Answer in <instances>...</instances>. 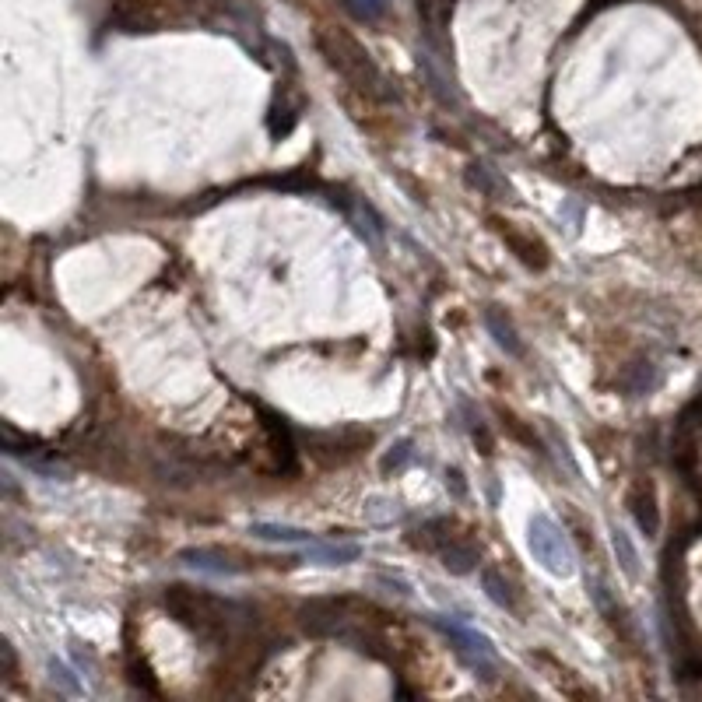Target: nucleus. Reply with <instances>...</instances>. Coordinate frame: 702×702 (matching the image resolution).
<instances>
[{
	"label": "nucleus",
	"mask_w": 702,
	"mask_h": 702,
	"mask_svg": "<svg viewBox=\"0 0 702 702\" xmlns=\"http://www.w3.org/2000/svg\"><path fill=\"white\" fill-rule=\"evenodd\" d=\"M527 545H531V555L541 562V569L559 580H569L576 573V555L573 545H569L566 531L552 520L548 513H534L531 527H527Z\"/></svg>",
	"instance_id": "obj_1"
},
{
	"label": "nucleus",
	"mask_w": 702,
	"mask_h": 702,
	"mask_svg": "<svg viewBox=\"0 0 702 702\" xmlns=\"http://www.w3.org/2000/svg\"><path fill=\"white\" fill-rule=\"evenodd\" d=\"M429 625L439 632V636L450 639L457 657L464 660L474 674H481L485 681L495 678V671H499V657H495V646L485 632L471 629V625H464V622H453V618H443V615H432Z\"/></svg>",
	"instance_id": "obj_2"
},
{
	"label": "nucleus",
	"mask_w": 702,
	"mask_h": 702,
	"mask_svg": "<svg viewBox=\"0 0 702 702\" xmlns=\"http://www.w3.org/2000/svg\"><path fill=\"white\" fill-rule=\"evenodd\" d=\"M629 513L636 520V527L646 538H657L660 531V506H657V488L653 481H636L629 492Z\"/></svg>",
	"instance_id": "obj_3"
},
{
	"label": "nucleus",
	"mask_w": 702,
	"mask_h": 702,
	"mask_svg": "<svg viewBox=\"0 0 702 702\" xmlns=\"http://www.w3.org/2000/svg\"><path fill=\"white\" fill-rule=\"evenodd\" d=\"M180 566L194 569V573H208V576H239V573H246L239 562H232V555L218 552V548H183Z\"/></svg>",
	"instance_id": "obj_4"
},
{
	"label": "nucleus",
	"mask_w": 702,
	"mask_h": 702,
	"mask_svg": "<svg viewBox=\"0 0 702 702\" xmlns=\"http://www.w3.org/2000/svg\"><path fill=\"white\" fill-rule=\"evenodd\" d=\"M362 559V548L355 541H309L306 562L316 566H351Z\"/></svg>",
	"instance_id": "obj_5"
},
{
	"label": "nucleus",
	"mask_w": 702,
	"mask_h": 702,
	"mask_svg": "<svg viewBox=\"0 0 702 702\" xmlns=\"http://www.w3.org/2000/svg\"><path fill=\"white\" fill-rule=\"evenodd\" d=\"M439 562H443L446 569H450L453 576H471L474 569L481 566V552L471 545V541H464L460 534H453L450 541H446L443 548H439Z\"/></svg>",
	"instance_id": "obj_6"
},
{
	"label": "nucleus",
	"mask_w": 702,
	"mask_h": 702,
	"mask_svg": "<svg viewBox=\"0 0 702 702\" xmlns=\"http://www.w3.org/2000/svg\"><path fill=\"white\" fill-rule=\"evenodd\" d=\"M485 327H488V334L495 337V344H499L506 355H513V359H523V341H520V334H516V327H513V320H509L506 313H502L499 306H488L485 309Z\"/></svg>",
	"instance_id": "obj_7"
},
{
	"label": "nucleus",
	"mask_w": 702,
	"mask_h": 702,
	"mask_svg": "<svg viewBox=\"0 0 702 702\" xmlns=\"http://www.w3.org/2000/svg\"><path fill=\"white\" fill-rule=\"evenodd\" d=\"M250 534L257 541H267V545H309L313 541V531L306 527H292V523H250Z\"/></svg>",
	"instance_id": "obj_8"
},
{
	"label": "nucleus",
	"mask_w": 702,
	"mask_h": 702,
	"mask_svg": "<svg viewBox=\"0 0 702 702\" xmlns=\"http://www.w3.org/2000/svg\"><path fill=\"white\" fill-rule=\"evenodd\" d=\"M499 232H502V239L509 243V250H513L527 267H538V271H541V267H548V250H545L541 239L523 236V232L509 229V225H502V222H499Z\"/></svg>",
	"instance_id": "obj_9"
},
{
	"label": "nucleus",
	"mask_w": 702,
	"mask_h": 702,
	"mask_svg": "<svg viewBox=\"0 0 702 702\" xmlns=\"http://www.w3.org/2000/svg\"><path fill=\"white\" fill-rule=\"evenodd\" d=\"M481 587H485L488 601L499 604L502 611H509V615H516V611H520V597H516V587L499 573V569H492V566L481 569Z\"/></svg>",
	"instance_id": "obj_10"
},
{
	"label": "nucleus",
	"mask_w": 702,
	"mask_h": 702,
	"mask_svg": "<svg viewBox=\"0 0 702 702\" xmlns=\"http://www.w3.org/2000/svg\"><path fill=\"white\" fill-rule=\"evenodd\" d=\"M611 552H615V559H618V569H622L629 580H639V552H636V545H632V538H629V531H622V527H611Z\"/></svg>",
	"instance_id": "obj_11"
},
{
	"label": "nucleus",
	"mask_w": 702,
	"mask_h": 702,
	"mask_svg": "<svg viewBox=\"0 0 702 702\" xmlns=\"http://www.w3.org/2000/svg\"><path fill=\"white\" fill-rule=\"evenodd\" d=\"M657 383H660V373H657V366H653V362H636V366H632V373L622 376V387L629 390V397L650 394Z\"/></svg>",
	"instance_id": "obj_12"
},
{
	"label": "nucleus",
	"mask_w": 702,
	"mask_h": 702,
	"mask_svg": "<svg viewBox=\"0 0 702 702\" xmlns=\"http://www.w3.org/2000/svg\"><path fill=\"white\" fill-rule=\"evenodd\" d=\"M467 180H471V187H478L481 194L499 197V201H506V197H509V201H513V190H509L506 180H499V176H495V169H485V165H474Z\"/></svg>",
	"instance_id": "obj_13"
},
{
	"label": "nucleus",
	"mask_w": 702,
	"mask_h": 702,
	"mask_svg": "<svg viewBox=\"0 0 702 702\" xmlns=\"http://www.w3.org/2000/svg\"><path fill=\"white\" fill-rule=\"evenodd\" d=\"M46 671H50V685L57 688V692H64V695H85V685H81V678L60 657H50V667H46Z\"/></svg>",
	"instance_id": "obj_14"
},
{
	"label": "nucleus",
	"mask_w": 702,
	"mask_h": 702,
	"mask_svg": "<svg viewBox=\"0 0 702 702\" xmlns=\"http://www.w3.org/2000/svg\"><path fill=\"white\" fill-rule=\"evenodd\" d=\"M362 513H366L369 523H397L404 516V509H401V502L387 499V495H373V499H366Z\"/></svg>",
	"instance_id": "obj_15"
},
{
	"label": "nucleus",
	"mask_w": 702,
	"mask_h": 702,
	"mask_svg": "<svg viewBox=\"0 0 702 702\" xmlns=\"http://www.w3.org/2000/svg\"><path fill=\"white\" fill-rule=\"evenodd\" d=\"M411 457H415V443H411V439H397V443L390 446L387 453H383L380 471L383 474H401L404 467L411 464Z\"/></svg>",
	"instance_id": "obj_16"
},
{
	"label": "nucleus",
	"mask_w": 702,
	"mask_h": 702,
	"mask_svg": "<svg viewBox=\"0 0 702 702\" xmlns=\"http://www.w3.org/2000/svg\"><path fill=\"white\" fill-rule=\"evenodd\" d=\"M446 488H450L457 499H467V481H464V471H460V467H446Z\"/></svg>",
	"instance_id": "obj_17"
},
{
	"label": "nucleus",
	"mask_w": 702,
	"mask_h": 702,
	"mask_svg": "<svg viewBox=\"0 0 702 702\" xmlns=\"http://www.w3.org/2000/svg\"><path fill=\"white\" fill-rule=\"evenodd\" d=\"M376 580H380L383 587L394 590V594H401V597H411V594H415V590H411V583H408V580H401V576H387V573H380V576H376Z\"/></svg>",
	"instance_id": "obj_18"
},
{
	"label": "nucleus",
	"mask_w": 702,
	"mask_h": 702,
	"mask_svg": "<svg viewBox=\"0 0 702 702\" xmlns=\"http://www.w3.org/2000/svg\"><path fill=\"white\" fill-rule=\"evenodd\" d=\"M355 8V15L359 18H376L383 8H387V0H359V4H351Z\"/></svg>",
	"instance_id": "obj_19"
}]
</instances>
